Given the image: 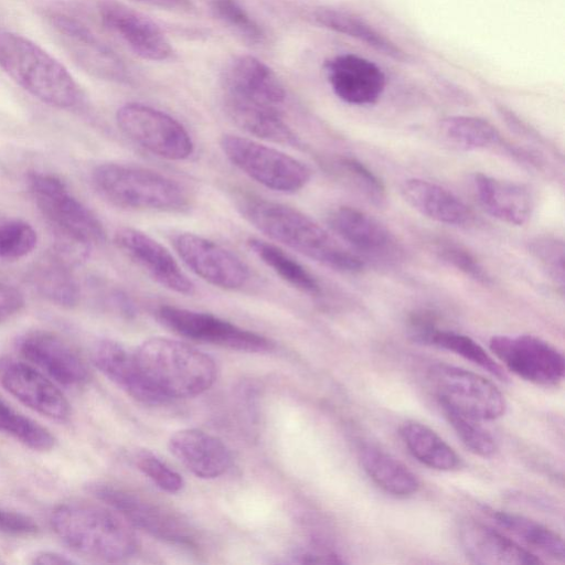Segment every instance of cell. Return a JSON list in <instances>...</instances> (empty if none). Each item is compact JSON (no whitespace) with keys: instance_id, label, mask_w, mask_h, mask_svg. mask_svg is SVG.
Here are the masks:
<instances>
[{"instance_id":"1","label":"cell","mask_w":565,"mask_h":565,"mask_svg":"<svg viewBox=\"0 0 565 565\" xmlns=\"http://www.w3.org/2000/svg\"><path fill=\"white\" fill-rule=\"evenodd\" d=\"M239 207L245 218L268 237L323 266L342 273L363 268L356 254L297 209L262 198H245Z\"/></svg>"},{"instance_id":"2","label":"cell","mask_w":565,"mask_h":565,"mask_svg":"<svg viewBox=\"0 0 565 565\" xmlns=\"http://www.w3.org/2000/svg\"><path fill=\"white\" fill-rule=\"evenodd\" d=\"M51 524L72 552L92 561L122 562L138 547L131 525L107 505L82 501L63 503L52 512Z\"/></svg>"},{"instance_id":"3","label":"cell","mask_w":565,"mask_h":565,"mask_svg":"<svg viewBox=\"0 0 565 565\" xmlns=\"http://www.w3.org/2000/svg\"><path fill=\"white\" fill-rule=\"evenodd\" d=\"M28 185L35 204L53 228L56 257L66 264L86 259L92 246L105 238L97 216L53 174L32 172L28 175Z\"/></svg>"},{"instance_id":"4","label":"cell","mask_w":565,"mask_h":565,"mask_svg":"<svg viewBox=\"0 0 565 565\" xmlns=\"http://www.w3.org/2000/svg\"><path fill=\"white\" fill-rule=\"evenodd\" d=\"M135 355L148 382L169 401L200 395L216 377V365L210 355L178 340L148 339Z\"/></svg>"},{"instance_id":"5","label":"cell","mask_w":565,"mask_h":565,"mask_svg":"<svg viewBox=\"0 0 565 565\" xmlns=\"http://www.w3.org/2000/svg\"><path fill=\"white\" fill-rule=\"evenodd\" d=\"M0 67L24 90L47 105L71 108L79 102V88L67 68L20 34L0 33Z\"/></svg>"},{"instance_id":"6","label":"cell","mask_w":565,"mask_h":565,"mask_svg":"<svg viewBox=\"0 0 565 565\" xmlns=\"http://www.w3.org/2000/svg\"><path fill=\"white\" fill-rule=\"evenodd\" d=\"M92 182L102 198L121 209L180 212L189 205L188 193L180 183L138 166L102 163L94 169Z\"/></svg>"},{"instance_id":"7","label":"cell","mask_w":565,"mask_h":565,"mask_svg":"<svg viewBox=\"0 0 565 565\" xmlns=\"http://www.w3.org/2000/svg\"><path fill=\"white\" fill-rule=\"evenodd\" d=\"M220 147L236 168L274 191L297 192L311 178V170L302 161L253 139L226 134Z\"/></svg>"},{"instance_id":"8","label":"cell","mask_w":565,"mask_h":565,"mask_svg":"<svg viewBox=\"0 0 565 565\" xmlns=\"http://www.w3.org/2000/svg\"><path fill=\"white\" fill-rule=\"evenodd\" d=\"M428 380L441 408L478 420H493L505 412L507 403L502 393L479 374L437 363L429 367Z\"/></svg>"},{"instance_id":"9","label":"cell","mask_w":565,"mask_h":565,"mask_svg":"<svg viewBox=\"0 0 565 565\" xmlns=\"http://www.w3.org/2000/svg\"><path fill=\"white\" fill-rule=\"evenodd\" d=\"M86 490L121 515L131 526L170 543L194 544L192 531L184 521L141 494L104 480L88 482Z\"/></svg>"},{"instance_id":"10","label":"cell","mask_w":565,"mask_h":565,"mask_svg":"<svg viewBox=\"0 0 565 565\" xmlns=\"http://www.w3.org/2000/svg\"><path fill=\"white\" fill-rule=\"evenodd\" d=\"M116 121L132 141L168 160L188 159L194 143L186 129L172 116L141 103L118 108Z\"/></svg>"},{"instance_id":"11","label":"cell","mask_w":565,"mask_h":565,"mask_svg":"<svg viewBox=\"0 0 565 565\" xmlns=\"http://www.w3.org/2000/svg\"><path fill=\"white\" fill-rule=\"evenodd\" d=\"M159 320L174 332L192 340L242 352L273 350V342L262 334L243 329L211 313L174 306H161Z\"/></svg>"},{"instance_id":"12","label":"cell","mask_w":565,"mask_h":565,"mask_svg":"<svg viewBox=\"0 0 565 565\" xmlns=\"http://www.w3.org/2000/svg\"><path fill=\"white\" fill-rule=\"evenodd\" d=\"M489 348L509 371L531 383L555 386L564 377L563 354L537 337L493 335Z\"/></svg>"},{"instance_id":"13","label":"cell","mask_w":565,"mask_h":565,"mask_svg":"<svg viewBox=\"0 0 565 565\" xmlns=\"http://www.w3.org/2000/svg\"><path fill=\"white\" fill-rule=\"evenodd\" d=\"M172 244L183 263L199 277L223 289H238L249 277L248 267L231 250L193 233H179Z\"/></svg>"},{"instance_id":"14","label":"cell","mask_w":565,"mask_h":565,"mask_svg":"<svg viewBox=\"0 0 565 565\" xmlns=\"http://www.w3.org/2000/svg\"><path fill=\"white\" fill-rule=\"evenodd\" d=\"M17 349L22 358L63 386H82L90 379L83 356L67 340L54 332H26L19 338Z\"/></svg>"},{"instance_id":"15","label":"cell","mask_w":565,"mask_h":565,"mask_svg":"<svg viewBox=\"0 0 565 565\" xmlns=\"http://www.w3.org/2000/svg\"><path fill=\"white\" fill-rule=\"evenodd\" d=\"M0 385L12 396L51 419L65 420L71 407L64 394L34 366L0 358Z\"/></svg>"},{"instance_id":"16","label":"cell","mask_w":565,"mask_h":565,"mask_svg":"<svg viewBox=\"0 0 565 565\" xmlns=\"http://www.w3.org/2000/svg\"><path fill=\"white\" fill-rule=\"evenodd\" d=\"M50 20L72 57L86 72L106 81H127L122 61L82 21L64 13H52Z\"/></svg>"},{"instance_id":"17","label":"cell","mask_w":565,"mask_h":565,"mask_svg":"<svg viewBox=\"0 0 565 565\" xmlns=\"http://www.w3.org/2000/svg\"><path fill=\"white\" fill-rule=\"evenodd\" d=\"M116 246L152 279L164 288L182 295H192L194 284L180 268L170 252L140 230L120 227L116 231Z\"/></svg>"},{"instance_id":"18","label":"cell","mask_w":565,"mask_h":565,"mask_svg":"<svg viewBox=\"0 0 565 565\" xmlns=\"http://www.w3.org/2000/svg\"><path fill=\"white\" fill-rule=\"evenodd\" d=\"M98 10L103 23L139 57L164 61L173 54L162 30L147 15L116 1H103Z\"/></svg>"},{"instance_id":"19","label":"cell","mask_w":565,"mask_h":565,"mask_svg":"<svg viewBox=\"0 0 565 565\" xmlns=\"http://www.w3.org/2000/svg\"><path fill=\"white\" fill-rule=\"evenodd\" d=\"M324 71L333 93L351 105L376 103L386 86L381 67L354 54H341L326 61Z\"/></svg>"},{"instance_id":"20","label":"cell","mask_w":565,"mask_h":565,"mask_svg":"<svg viewBox=\"0 0 565 565\" xmlns=\"http://www.w3.org/2000/svg\"><path fill=\"white\" fill-rule=\"evenodd\" d=\"M93 364L119 388L143 404L158 405L169 402L142 374L135 352L122 344L102 339L92 350Z\"/></svg>"},{"instance_id":"21","label":"cell","mask_w":565,"mask_h":565,"mask_svg":"<svg viewBox=\"0 0 565 565\" xmlns=\"http://www.w3.org/2000/svg\"><path fill=\"white\" fill-rule=\"evenodd\" d=\"M459 541L471 563L482 565H534L543 561L532 551L479 521L459 524Z\"/></svg>"},{"instance_id":"22","label":"cell","mask_w":565,"mask_h":565,"mask_svg":"<svg viewBox=\"0 0 565 565\" xmlns=\"http://www.w3.org/2000/svg\"><path fill=\"white\" fill-rule=\"evenodd\" d=\"M222 84L226 95L276 108L286 98L285 87L277 74L252 55L234 57L223 72Z\"/></svg>"},{"instance_id":"23","label":"cell","mask_w":565,"mask_h":565,"mask_svg":"<svg viewBox=\"0 0 565 565\" xmlns=\"http://www.w3.org/2000/svg\"><path fill=\"white\" fill-rule=\"evenodd\" d=\"M170 452L194 476L213 479L225 473L232 455L217 437L196 428L175 431L168 441Z\"/></svg>"},{"instance_id":"24","label":"cell","mask_w":565,"mask_h":565,"mask_svg":"<svg viewBox=\"0 0 565 565\" xmlns=\"http://www.w3.org/2000/svg\"><path fill=\"white\" fill-rule=\"evenodd\" d=\"M472 182L478 201L491 216L518 226L531 217L533 198L525 185L484 173H476Z\"/></svg>"},{"instance_id":"25","label":"cell","mask_w":565,"mask_h":565,"mask_svg":"<svg viewBox=\"0 0 565 565\" xmlns=\"http://www.w3.org/2000/svg\"><path fill=\"white\" fill-rule=\"evenodd\" d=\"M405 201L422 215L448 225H463L472 215L468 206L452 192L434 182L412 178L402 183Z\"/></svg>"},{"instance_id":"26","label":"cell","mask_w":565,"mask_h":565,"mask_svg":"<svg viewBox=\"0 0 565 565\" xmlns=\"http://www.w3.org/2000/svg\"><path fill=\"white\" fill-rule=\"evenodd\" d=\"M328 223L342 241L366 254L383 253L392 244V235L382 223L352 206L333 209L328 215Z\"/></svg>"},{"instance_id":"27","label":"cell","mask_w":565,"mask_h":565,"mask_svg":"<svg viewBox=\"0 0 565 565\" xmlns=\"http://www.w3.org/2000/svg\"><path fill=\"white\" fill-rule=\"evenodd\" d=\"M225 107L232 120L246 132L276 143H297L296 135L276 107L226 94Z\"/></svg>"},{"instance_id":"28","label":"cell","mask_w":565,"mask_h":565,"mask_svg":"<svg viewBox=\"0 0 565 565\" xmlns=\"http://www.w3.org/2000/svg\"><path fill=\"white\" fill-rule=\"evenodd\" d=\"M359 459L370 479L395 497H409L419 489L417 477L402 461L374 445H363Z\"/></svg>"},{"instance_id":"29","label":"cell","mask_w":565,"mask_h":565,"mask_svg":"<svg viewBox=\"0 0 565 565\" xmlns=\"http://www.w3.org/2000/svg\"><path fill=\"white\" fill-rule=\"evenodd\" d=\"M320 25L345 34L397 61H407V54L374 26L347 10L320 7L312 12Z\"/></svg>"},{"instance_id":"30","label":"cell","mask_w":565,"mask_h":565,"mask_svg":"<svg viewBox=\"0 0 565 565\" xmlns=\"http://www.w3.org/2000/svg\"><path fill=\"white\" fill-rule=\"evenodd\" d=\"M399 435L408 451L423 465L440 471L460 467L456 451L425 424L407 420L401 426Z\"/></svg>"},{"instance_id":"31","label":"cell","mask_w":565,"mask_h":565,"mask_svg":"<svg viewBox=\"0 0 565 565\" xmlns=\"http://www.w3.org/2000/svg\"><path fill=\"white\" fill-rule=\"evenodd\" d=\"M487 512L500 527L520 539L529 547L552 559L564 561L563 540L553 530L515 513L493 509Z\"/></svg>"},{"instance_id":"32","label":"cell","mask_w":565,"mask_h":565,"mask_svg":"<svg viewBox=\"0 0 565 565\" xmlns=\"http://www.w3.org/2000/svg\"><path fill=\"white\" fill-rule=\"evenodd\" d=\"M247 245L263 263L295 288L312 295L320 291L317 279L278 246L256 237L249 238Z\"/></svg>"},{"instance_id":"33","label":"cell","mask_w":565,"mask_h":565,"mask_svg":"<svg viewBox=\"0 0 565 565\" xmlns=\"http://www.w3.org/2000/svg\"><path fill=\"white\" fill-rule=\"evenodd\" d=\"M443 136L461 150H479L500 141L498 129L488 120L476 116H450L440 122Z\"/></svg>"},{"instance_id":"34","label":"cell","mask_w":565,"mask_h":565,"mask_svg":"<svg viewBox=\"0 0 565 565\" xmlns=\"http://www.w3.org/2000/svg\"><path fill=\"white\" fill-rule=\"evenodd\" d=\"M425 344L454 352L482 367L500 381L507 382L509 379L504 369L468 335L437 327L429 333Z\"/></svg>"},{"instance_id":"35","label":"cell","mask_w":565,"mask_h":565,"mask_svg":"<svg viewBox=\"0 0 565 565\" xmlns=\"http://www.w3.org/2000/svg\"><path fill=\"white\" fill-rule=\"evenodd\" d=\"M66 265L57 258L41 265L33 275V281L39 292L50 301L73 307L78 302L81 291Z\"/></svg>"},{"instance_id":"36","label":"cell","mask_w":565,"mask_h":565,"mask_svg":"<svg viewBox=\"0 0 565 565\" xmlns=\"http://www.w3.org/2000/svg\"><path fill=\"white\" fill-rule=\"evenodd\" d=\"M0 433L36 451L54 448L56 439L44 426L13 409L0 398Z\"/></svg>"},{"instance_id":"37","label":"cell","mask_w":565,"mask_h":565,"mask_svg":"<svg viewBox=\"0 0 565 565\" xmlns=\"http://www.w3.org/2000/svg\"><path fill=\"white\" fill-rule=\"evenodd\" d=\"M443 411L461 443L472 454L490 458L497 452L498 447L493 436L479 423L480 420L451 409L443 408Z\"/></svg>"},{"instance_id":"38","label":"cell","mask_w":565,"mask_h":565,"mask_svg":"<svg viewBox=\"0 0 565 565\" xmlns=\"http://www.w3.org/2000/svg\"><path fill=\"white\" fill-rule=\"evenodd\" d=\"M214 15L243 40L259 44L265 40L262 25L237 0H211Z\"/></svg>"},{"instance_id":"39","label":"cell","mask_w":565,"mask_h":565,"mask_svg":"<svg viewBox=\"0 0 565 565\" xmlns=\"http://www.w3.org/2000/svg\"><path fill=\"white\" fill-rule=\"evenodd\" d=\"M38 244L35 230L26 222L11 220L0 223V258L19 259L29 255Z\"/></svg>"},{"instance_id":"40","label":"cell","mask_w":565,"mask_h":565,"mask_svg":"<svg viewBox=\"0 0 565 565\" xmlns=\"http://www.w3.org/2000/svg\"><path fill=\"white\" fill-rule=\"evenodd\" d=\"M137 468L161 490L177 493L184 487L183 478L149 449H140L134 456Z\"/></svg>"},{"instance_id":"41","label":"cell","mask_w":565,"mask_h":565,"mask_svg":"<svg viewBox=\"0 0 565 565\" xmlns=\"http://www.w3.org/2000/svg\"><path fill=\"white\" fill-rule=\"evenodd\" d=\"M533 255L546 269L550 277L562 288L564 286V245L553 237H537L531 243Z\"/></svg>"},{"instance_id":"42","label":"cell","mask_w":565,"mask_h":565,"mask_svg":"<svg viewBox=\"0 0 565 565\" xmlns=\"http://www.w3.org/2000/svg\"><path fill=\"white\" fill-rule=\"evenodd\" d=\"M341 166L370 201L376 205L384 203L386 199L385 188L382 181L365 164L355 158L347 157L341 160Z\"/></svg>"},{"instance_id":"43","label":"cell","mask_w":565,"mask_h":565,"mask_svg":"<svg viewBox=\"0 0 565 565\" xmlns=\"http://www.w3.org/2000/svg\"><path fill=\"white\" fill-rule=\"evenodd\" d=\"M439 254L444 262L460 270L466 276H469L470 278L482 284H488L490 281L488 273L481 266L478 259L460 246H444L439 250Z\"/></svg>"},{"instance_id":"44","label":"cell","mask_w":565,"mask_h":565,"mask_svg":"<svg viewBox=\"0 0 565 565\" xmlns=\"http://www.w3.org/2000/svg\"><path fill=\"white\" fill-rule=\"evenodd\" d=\"M38 523L31 516L0 507V533L12 536H31L39 532Z\"/></svg>"},{"instance_id":"45","label":"cell","mask_w":565,"mask_h":565,"mask_svg":"<svg viewBox=\"0 0 565 565\" xmlns=\"http://www.w3.org/2000/svg\"><path fill=\"white\" fill-rule=\"evenodd\" d=\"M24 306L20 290L0 281V323L17 315Z\"/></svg>"},{"instance_id":"46","label":"cell","mask_w":565,"mask_h":565,"mask_svg":"<svg viewBox=\"0 0 565 565\" xmlns=\"http://www.w3.org/2000/svg\"><path fill=\"white\" fill-rule=\"evenodd\" d=\"M31 563L40 565H64L75 564L76 562L68 557L67 555L57 552L40 551L32 556Z\"/></svg>"},{"instance_id":"47","label":"cell","mask_w":565,"mask_h":565,"mask_svg":"<svg viewBox=\"0 0 565 565\" xmlns=\"http://www.w3.org/2000/svg\"><path fill=\"white\" fill-rule=\"evenodd\" d=\"M141 3L150 4L160 9L190 12L193 8L190 0H135Z\"/></svg>"},{"instance_id":"48","label":"cell","mask_w":565,"mask_h":565,"mask_svg":"<svg viewBox=\"0 0 565 565\" xmlns=\"http://www.w3.org/2000/svg\"><path fill=\"white\" fill-rule=\"evenodd\" d=\"M0 563H2L1 556H0Z\"/></svg>"}]
</instances>
